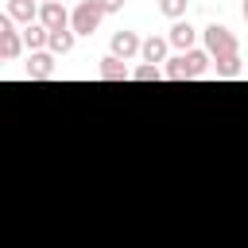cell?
Returning a JSON list of instances; mask_svg holds the SVG:
<instances>
[{"label":"cell","mask_w":248,"mask_h":248,"mask_svg":"<svg viewBox=\"0 0 248 248\" xmlns=\"http://www.w3.org/2000/svg\"><path fill=\"white\" fill-rule=\"evenodd\" d=\"M205 54H209V62L217 66L221 78H236L240 74V50H236V35L229 27H221V23L205 27Z\"/></svg>","instance_id":"cell-1"},{"label":"cell","mask_w":248,"mask_h":248,"mask_svg":"<svg viewBox=\"0 0 248 248\" xmlns=\"http://www.w3.org/2000/svg\"><path fill=\"white\" fill-rule=\"evenodd\" d=\"M101 8H97V0H81L78 8H74V16H70V31L74 35H93L97 27H101Z\"/></svg>","instance_id":"cell-2"},{"label":"cell","mask_w":248,"mask_h":248,"mask_svg":"<svg viewBox=\"0 0 248 248\" xmlns=\"http://www.w3.org/2000/svg\"><path fill=\"white\" fill-rule=\"evenodd\" d=\"M23 54V39L16 31V23L8 16H0V58H19Z\"/></svg>","instance_id":"cell-3"},{"label":"cell","mask_w":248,"mask_h":248,"mask_svg":"<svg viewBox=\"0 0 248 248\" xmlns=\"http://www.w3.org/2000/svg\"><path fill=\"white\" fill-rule=\"evenodd\" d=\"M39 23H43L46 31H62V27H70V16H66V8H62V0H50V4H39Z\"/></svg>","instance_id":"cell-4"},{"label":"cell","mask_w":248,"mask_h":248,"mask_svg":"<svg viewBox=\"0 0 248 248\" xmlns=\"http://www.w3.org/2000/svg\"><path fill=\"white\" fill-rule=\"evenodd\" d=\"M4 16H8L12 23H23V27H27V23L39 19V4H35V0H8V12H4Z\"/></svg>","instance_id":"cell-5"},{"label":"cell","mask_w":248,"mask_h":248,"mask_svg":"<svg viewBox=\"0 0 248 248\" xmlns=\"http://www.w3.org/2000/svg\"><path fill=\"white\" fill-rule=\"evenodd\" d=\"M140 46H143V43H140L136 31H116V35H112V54L124 58V62H128L132 54H140Z\"/></svg>","instance_id":"cell-6"},{"label":"cell","mask_w":248,"mask_h":248,"mask_svg":"<svg viewBox=\"0 0 248 248\" xmlns=\"http://www.w3.org/2000/svg\"><path fill=\"white\" fill-rule=\"evenodd\" d=\"M194 39H198V31L186 23V19H174V27H170V35H167V43H174L182 54L186 50H194Z\"/></svg>","instance_id":"cell-7"},{"label":"cell","mask_w":248,"mask_h":248,"mask_svg":"<svg viewBox=\"0 0 248 248\" xmlns=\"http://www.w3.org/2000/svg\"><path fill=\"white\" fill-rule=\"evenodd\" d=\"M23 74H27V78H54V54H43V50H35V54L27 58Z\"/></svg>","instance_id":"cell-8"},{"label":"cell","mask_w":248,"mask_h":248,"mask_svg":"<svg viewBox=\"0 0 248 248\" xmlns=\"http://www.w3.org/2000/svg\"><path fill=\"white\" fill-rule=\"evenodd\" d=\"M97 74H101L105 81H128V78H132V70L124 66V58H116V54H108V58H101V66H97Z\"/></svg>","instance_id":"cell-9"},{"label":"cell","mask_w":248,"mask_h":248,"mask_svg":"<svg viewBox=\"0 0 248 248\" xmlns=\"http://www.w3.org/2000/svg\"><path fill=\"white\" fill-rule=\"evenodd\" d=\"M19 39H23V50H31V54H35V50H43V46H46L50 31H46L43 23H27V27L19 31Z\"/></svg>","instance_id":"cell-10"},{"label":"cell","mask_w":248,"mask_h":248,"mask_svg":"<svg viewBox=\"0 0 248 248\" xmlns=\"http://www.w3.org/2000/svg\"><path fill=\"white\" fill-rule=\"evenodd\" d=\"M140 54H143V62H147V66H155V62H167V39H159V35L143 39Z\"/></svg>","instance_id":"cell-11"},{"label":"cell","mask_w":248,"mask_h":248,"mask_svg":"<svg viewBox=\"0 0 248 248\" xmlns=\"http://www.w3.org/2000/svg\"><path fill=\"white\" fill-rule=\"evenodd\" d=\"M46 46H50V54H70V50H74V31H70V27H62V31H50Z\"/></svg>","instance_id":"cell-12"},{"label":"cell","mask_w":248,"mask_h":248,"mask_svg":"<svg viewBox=\"0 0 248 248\" xmlns=\"http://www.w3.org/2000/svg\"><path fill=\"white\" fill-rule=\"evenodd\" d=\"M186 66H190V78H202L209 70V54L205 50H186Z\"/></svg>","instance_id":"cell-13"},{"label":"cell","mask_w":248,"mask_h":248,"mask_svg":"<svg viewBox=\"0 0 248 248\" xmlns=\"http://www.w3.org/2000/svg\"><path fill=\"white\" fill-rule=\"evenodd\" d=\"M163 78H170V81H186V78H190V66H186V54H178V58H170V62H167V70H163Z\"/></svg>","instance_id":"cell-14"},{"label":"cell","mask_w":248,"mask_h":248,"mask_svg":"<svg viewBox=\"0 0 248 248\" xmlns=\"http://www.w3.org/2000/svg\"><path fill=\"white\" fill-rule=\"evenodd\" d=\"M159 12L170 16V19H182L186 16V0H159Z\"/></svg>","instance_id":"cell-15"},{"label":"cell","mask_w":248,"mask_h":248,"mask_svg":"<svg viewBox=\"0 0 248 248\" xmlns=\"http://www.w3.org/2000/svg\"><path fill=\"white\" fill-rule=\"evenodd\" d=\"M159 78H163V74H159V66H147V62L132 70V81H159Z\"/></svg>","instance_id":"cell-16"},{"label":"cell","mask_w":248,"mask_h":248,"mask_svg":"<svg viewBox=\"0 0 248 248\" xmlns=\"http://www.w3.org/2000/svg\"><path fill=\"white\" fill-rule=\"evenodd\" d=\"M97 8L108 16V12H120V8H124V0H97Z\"/></svg>","instance_id":"cell-17"},{"label":"cell","mask_w":248,"mask_h":248,"mask_svg":"<svg viewBox=\"0 0 248 248\" xmlns=\"http://www.w3.org/2000/svg\"><path fill=\"white\" fill-rule=\"evenodd\" d=\"M244 19H248V0H244Z\"/></svg>","instance_id":"cell-18"},{"label":"cell","mask_w":248,"mask_h":248,"mask_svg":"<svg viewBox=\"0 0 248 248\" xmlns=\"http://www.w3.org/2000/svg\"><path fill=\"white\" fill-rule=\"evenodd\" d=\"M43 4H50V0H43Z\"/></svg>","instance_id":"cell-19"}]
</instances>
